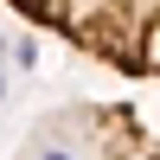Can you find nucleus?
I'll return each mask as SVG.
<instances>
[{"label": "nucleus", "instance_id": "f257e3e1", "mask_svg": "<svg viewBox=\"0 0 160 160\" xmlns=\"http://www.w3.org/2000/svg\"><path fill=\"white\" fill-rule=\"evenodd\" d=\"M13 7L128 77H160V0H13Z\"/></svg>", "mask_w": 160, "mask_h": 160}, {"label": "nucleus", "instance_id": "f03ea898", "mask_svg": "<svg viewBox=\"0 0 160 160\" xmlns=\"http://www.w3.org/2000/svg\"><path fill=\"white\" fill-rule=\"evenodd\" d=\"M154 160H160V154H154Z\"/></svg>", "mask_w": 160, "mask_h": 160}]
</instances>
